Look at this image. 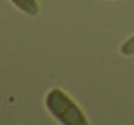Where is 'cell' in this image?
I'll list each match as a JSON object with an SVG mask.
<instances>
[{"mask_svg": "<svg viewBox=\"0 0 134 125\" xmlns=\"http://www.w3.org/2000/svg\"><path fill=\"white\" fill-rule=\"evenodd\" d=\"M45 105L48 112L52 114V118L62 125H90L82 108L60 88H52L47 93Z\"/></svg>", "mask_w": 134, "mask_h": 125, "instance_id": "1", "label": "cell"}, {"mask_svg": "<svg viewBox=\"0 0 134 125\" xmlns=\"http://www.w3.org/2000/svg\"><path fill=\"white\" fill-rule=\"evenodd\" d=\"M121 54H123V56H134V35H130L127 41H123V45H121Z\"/></svg>", "mask_w": 134, "mask_h": 125, "instance_id": "3", "label": "cell"}, {"mask_svg": "<svg viewBox=\"0 0 134 125\" xmlns=\"http://www.w3.org/2000/svg\"><path fill=\"white\" fill-rule=\"evenodd\" d=\"M9 2L30 17H36L39 13V2L37 0H9Z\"/></svg>", "mask_w": 134, "mask_h": 125, "instance_id": "2", "label": "cell"}]
</instances>
